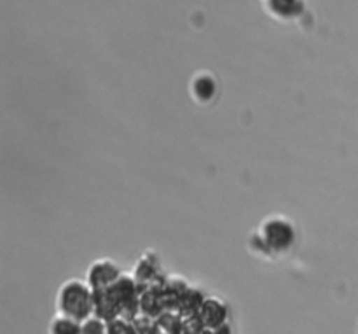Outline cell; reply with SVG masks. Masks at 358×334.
Returning a JSON list of instances; mask_svg holds the SVG:
<instances>
[{
  "mask_svg": "<svg viewBox=\"0 0 358 334\" xmlns=\"http://www.w3.org/2000/svg\"><path fill=\"white\" fill-rule=\"evenodd\" d=\"M203 90H205V98L212 97L213 93V81L208 79V77H201V79L196 81V93L201 97Z\"/></svg>",
  "mask_w": 358,
  "mask_h": 334,
  "instance_id": "obj_8",
  "label": "cell"
},
{
  "mask_svg": "<svg viewBox=\"0 0 358 334\" xmlns=\"http://www.w3.org/2000/svg\"><path fill=\"white\" fill-rule=\"evenodd\" d=\"M296 6H299L297 0H271V7L278 14L296 13Z\"/></svg>",
  "mask_w": 358,
  "mask_h": 334,
  "instance_id": "obj_6",
  "label": "cell"
},
{
  "mask_svg": "<svg viewBox=\"0 0 358 334\" xmlns=\"http://www.w3.org/2000/svg\"><path fill=\"white\" fill-rule=\"evenodd\" d=\"M105 331H107V329L103 328L101 319L87 317L80 322V333H105Z\"/></svg>",
  "mask_w": 358,
  "mask_h": 334,
  "instance_id": "obj_7",
  "label": "cell"
},
{
  "mask_svg": "<svg viewBox=\"0 0 358 334\" xmlns=\"http://www.w3.org/2000/svg\"><path fill=\"white\" fill-rule=\"evenodd\" d=\"M52 333H80V322L72 319L70 315L59 314L51 324Z\"/></svg>",
  "mask_w": 358,
  "mask_h": 334,
  "instance_id": "obj_5",
  "label": "cell"
},
{
  "mask_svg": "<svg viewBox=\"0 0 358 334\" xmlns=\"http://www.w3.org/2000/svg\"><path fill=\"white\" fill-rule=\"evenodd\" d=\"M119 279V268L110 261H98L90 270V284L94 291Z\"/></svg>",
  "mask_w": 358,
  "mask_h": 334,
  "instance_id": "obj_3",
  "label": "cell"
},
{
  "mask_svg": "<svg viewBox=\"0 0 358 334\" xmlns=\"http://www.w3.org/2000/svg\"><path fill=\"white\" fill-rule=\"evenodd\" d=\"M59 312L83 322L94 310V296L80 280H69L58 296Z\"/></svg>",
  "mask_w": 358,
  "mask_h": 334,
  "instance_id": "obj_1",
  "label": "cell"
},
{
  "mask_svg": "<svg viewBox=\"0 0 358 334\" xmlns=\"http://www.w3.org/2000/svg\"><path fill=\"white\" fill-rule=\"evenodd\" d=\"M294 242V231L289 223L282 219H271L264 224V244L275 251H283Z\"/></svg>",
  "mask_w": 358,
  "mask_h": 334,
  "instance_id": "obj_2",
  "label": "cell"
},
{
  "mask_svg": "<svg viewBox=\"0 0 358 334\" xmlns=\"http://www.w3.org/2000/svg\"><path fill=\"white\" fill-rule=\"evenodd\" d=\"M199 310H201L203 324L205 326H220L224 319H226V308L215 300L203 303Z\"/></svg>",
  "mask_w": 358,
  "mask_h": 334,
  "instance_id": "obj_4",
  "label": "cell"
}]
</instances>
